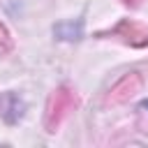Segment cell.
<instances>
[{"label":"cell","mask_w":148,"mask_h":148,"mask_svg":"<svg viewBox=\"0 0 148 148\" xmlns=\"http://www.w3.org/2000/svg\"><path fill=\"white\" fill-rule=\"evenodd\" d=\"M72 104H74L72 92H69L67 88H60V90L51 97V106H49V116H46V125H49V127L58 125V123H60V116H62Z\"/></svg>","instance_id":"1"},{"label":"cell","mask_w":148,"mask_h":148,"mask_svg":"<svg viewBox=\"0 0 148 148\" xmlns=\"http://www.w3.org/2000/svg\"><path fill=\"white\" fill-rule=\"evenodd\" d=\"M0 44H2V46H9V37H7V32H5L2 25H0Z\"/></svg>","instance_id":"2"}]
</instances>
